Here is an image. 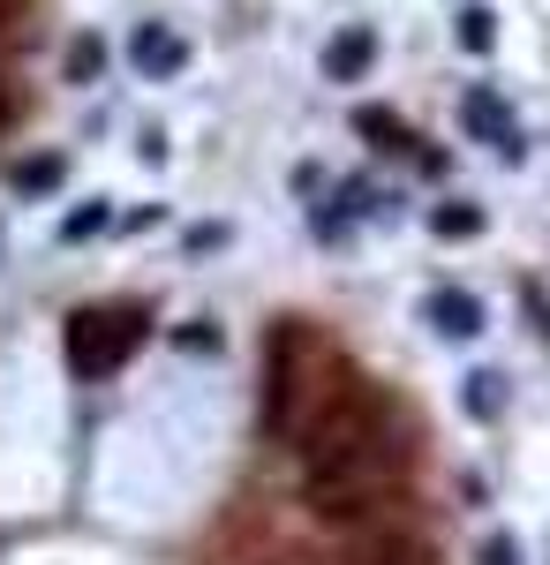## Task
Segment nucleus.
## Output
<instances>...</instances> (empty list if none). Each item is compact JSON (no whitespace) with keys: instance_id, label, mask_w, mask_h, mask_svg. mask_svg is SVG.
I'll use <instances>...</instances> for the list:
<instances>
[{"instance_id":"obj_2","label":"nucleus","mask_w":550,"mask_h":565,"mask_svg":"<svg viewBox=\"0 0 550 565\" xmlns=\"http://www.w3.org/2000/svg\"><path fill=\"white\" fill-rule=\"evenodd\" d=\"M302 354H309V332H295V324H279L272 348H264V430L272 437L302 430V399H309V385H302Z\"/></svg>"},{"instance_id":"obj_3","label":"nucleus","mask_w":550,"mask_h":565,"mask_svg":"<svg viewBox=\"0 0 550 565\" xmlns=\"http://www.w3.org/2000/svg\"><path fill=\"white\" fill-rule=\"evenodd\" d=\"M370 61H378V31H362V23H347V31L325 39V76H332V84H362Z\"/></svg>"},{"instance_id":"obj_5","label":"nucleus","mask_w":550,"mask_h":565,"mask_svg":"<svg viewBox=\"0 0 550 565\" xmlns=\"http://www.w3.org/2000/svg\"><path fill=\"white\" fill-rule=\"evenodd\" d=\"M461 121H467V129H475V136H490V143H498L506 159H520V129H512V114H506V106H498V98H490V90H467Z\"/></svg>"},{"instance_id":"obj_6","label":"nucleus","mask_w":550,"mask_h":565,"mask_svg":"<svg viewBox=\"0 0 550 565\" xmlns=\"http://www.w3.org/2000/svg\"><path fill=\"white\" fill-rule=\"evenodd\" d=\"M430 317H437L445 340H475V332H483V302L461 295V287H437V295H430Z\"/></svg>"},{"instance_id":"obj_10","label":"nucleus","mask_w":550,"mask_h":565,"mask_svg":"<svg viewBox=\"0 0 550 565\" xmlns=\"http://www.w3.org/2000/svg\"><path fill=\"white\" fill-rule=\"evenodd\" d=\"M461 45L467 53H490L498 45V15L490 8H461Z\"/></svg>"},{"instance_id":"obj_8","label":"nucleus","mask_w":550,"mask_h":565,"mask_svg":"<svg viewBox=\"0 0 550 565\" xmlns=\"http://www.w3.org/2000/svg\"><path fill=\"white\" fill-rule=\"evenodd\" d=\"M430 234H445V242L483 234V204H437V212H430Z\"/></svg>"},{"instance_id":"obj_15","label":"nucleus","mask_w":550,"mask_h":565,"mask_svg":"<svg viewBox=\"0 0 550 565\" xmlns=\"http://www.w3.org/2000/svg\"><path fill=\"white\" fill-rule=\"evenodd\" d=\"M483 565H520V543H512V535H490V543H483Z\"/></svg>"},{"instance_id":"obj_16","label":"nucleus","mask_w":550,"mask_h":565,"mask_svg":"<svg viewBox=\"0 0 550 565\" xmlns=\"http://www.w3.org/2000/svg\"><path fill=\"white\" fill-rule=\"evenodd\" d=\"M15 121V90H8V76H0V129Z\"/></svg>"},{"instance_id":"obj_12","label":"nucleus","mask_w":550,"mask_h":565,"mask_svg":"<svg viewBox=\"0 0 550 565\" xmlns=\"http://www.w3.org/2000/svg\"><path fill=\"white\" fill-rule=\"evenodd\" d=\"M61 174H68L61 159H23V167H15V189H31V196H39V189H61Z\"/></svg>"},{"instance_id":"obj_4","label":"nucleus","mask_w":550,"mask_h":565,"mask_svg":"<svg viewBox=\"0 0 550 565\" xmlns=\"http://www.w3.org/2000/svg\"><path fill=\"white\" fill-rule=\"evenodd\" d=\"M128 61H136L144 76H181V61H189V45L173 39L167 23H144V31L128 39Z\"/></svg>"},{"instance_id":"obj_13","label":"nucleus","mask_w":550,"mask_h":565,"mask_svg":"<svg viewBox=\"0 0 550 565\" xmlns=\"http://www.w3.org/2000/svg\"><path fill=\"white\" fill-rule=\"evenodd\" d=\"M506 377H490V370H475V377H467V415H498V399H506Z\"/></svg>"},{"instance_id":"obj_11","label":"nucleus","mask_w":550,"mask_h":565,"mask_svg":"<svg viewBox=\"0 0 550 565\" xmlns=\"http://www.w3.org/2000/svg\"><path fill=\"white\" fill-rule=\"evenodd\" d=\"M98 68H106V45H98V39H76V45H68V84H91Z\"/></svg>"},{"instance_id":"obj_7","label":"nucleus","mask_w":550,"mask_h":565,"mask_svg":"<svg viewBox=\"0 0 550 565\" xmlns=\"http://www.w3.org/2000/svg\"><path fill=\"white\" fill-rule=\"evenodd\" d=\"M355 565H430V543H415V535H384V543H370Z\"/></svg>"},{"instance_id":"obj_14","label":"nucleus","mask_w":550,"mask_h":565,"mask_svg":"<svg viewBox=\"0 0 550 565\" xmlns=\"http://www.w3.org/2000/svg\"><path fill=\"white\" fill-rule=\"evenodd\" d=\"M106 218H114V212H106V204H84V212H76V218H61V242H91V234H98Z\"/></svg>"},{"instance_id":"obj_1","label":"nucleus","mask_w":550,"mask_h":565,"mask_svg":"<svg viewBox=\"0 0 550 565\" xmlns=\"http://www.w3.org/2000/svg\"><path fill=\"white\" fill-rule=\"evenodd\" d=\"M144 332H151V309L144 302H91L61 324V348H68L76 377H106V370H121L128 354L144 348Z\"/></svg>"},{"instance_id":"obj_9","label":"nucleus","mask_w":550,"mask_h":565,"mask_svg":"<svg viewBox=\"0 0 550 565\" xmlns=\"http://www.w3.org/2000/svg\"><path fill=\"white\" fill-rule=\"evenodd\" d=\"M355 129L378 136V143H392V151H408V143H415V136H408V121H400V114H384V106H362V114H355Z\"/></svg>"}]
</instances>
